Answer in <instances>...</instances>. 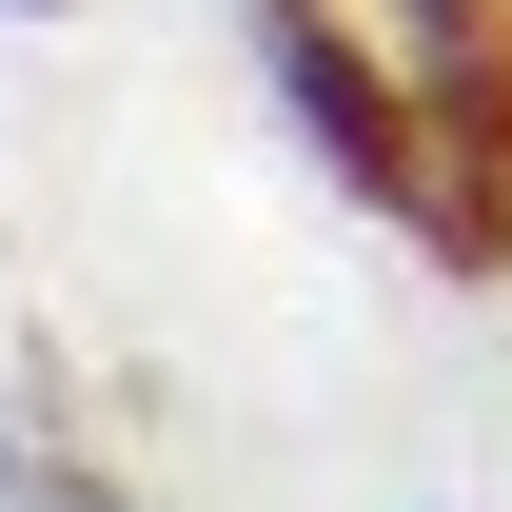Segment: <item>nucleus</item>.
Wrapping results in <instances>:
<instances>
[{
	"instance_id": "3",
	"label": "nucleus",
	"mask_w": 512,
	"mask_h": 512,
	"mask_svg": "<svg viewBox=\"0 0 512 512\" xmlns=\"http://www.w3.org/2000/svg\"><path fill=\"white\" fill-rule=\"evenodd\" d=\"M20 20H40V0H20Z\"/></svg>"
},
{
	"instance_id": "1",
	"label": "nucleus",
	"mask_w": 512,
	"mask_h": 512,
	"mask_svg": "<svg viewBox=\"0 0 512 512\" xmlns=\"http://www.w3.org/2000/svg\"><path fill=\"white\" fill-rule=\"evenodd\" d=\"M256 60H276L296 138H316V158H335L355 197H375V217H453L434 138H414V99H394V60L355 40V20H316V0H256Z\"/></svg>"
},
{
	"instance_id": "2",
	"label": "nucleus",
	"mask_w": 512,
	"mask_h": 512,
	"mask_svg": "<svg viewBox=\"0 0 512 512\" xmlns=\"http://www.w3.org/2000/svg\"><path fill=\"white\" fill-rule=\"evenodd\" d=\"M20 512H119V493H20Z\"/></svg>"
}]
</instances>
